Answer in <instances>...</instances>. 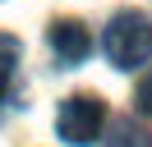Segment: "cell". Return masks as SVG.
Returning a JSON list of instances; mask_svg holds the SVG:
<instances>
[{
  "label": "cell",
  "instance_id": "6",
  "mask_svg": "<svg viewBox=\"0 0 152 147\" xmlns=\"http://www.w3.org/2000/svg\"><path fill=\"white\" fill-rule=\"evenodd\" d=\"M134 106H138L143 115H152V74L138 78V87H134Z\"/></svg>",
  "mask_w": 152,
  "mask_h": 147
},
{
  "label": "cell",
  "instance_id": "5",
  "mask_svg": "<svg viewBox=\"0 0 152 147\" xmlns=\"http://www.w3.org/2000/svg\"><path fill=\"white\" fill-rule=\"evenodd\" d=\"M106 147H152V133L138 129L134 119H120V124L111 129V138H106Z\"/></svg>",
  "mask_w": 152,
  "mask_h": 147
},
{
  "label": "cell",
  "instance_id": "4",
  "mask_svg": "<svg viewBox=\"0 0 152 147\" xmlns=\"http://www.w3.org/2000/svg\"><path fill=\"white\" fill-rule=\"evenodd\" d=\"M23 60V41L10 32H0V106L10 101V83H14V69Z\"/></svg>",
  "mask_w": 152,
  "mask_h": 147
},
{
  "label": "cell",
  "instance_id": "1",
  "mask_svg": "<svg viewBox=\"0 0 152 147\" xmlns=\"http://www.w3.org/2000/svg\"><path fill=\"white\" fill-rule=\"evenodd\" d=\"M102 51L115 69H138L152 60V18L138 9H120L102 32Z\"/></svg>",
  "mask_w": 152,
  "mask_h": 147
},
{
  "label": "cell",
  "instance_id": "3",
  "mask_svg": "<svg viewBox=\"0 0 152 147\" xmlns=\"http://www.w3.org/2000/svg\"><path fill=\"white\" fill-rule=\"evenodd\" d=\"M51 51L60 55V64H83L92 51V32L78 18H56L51 23Z\"/></svg>",
  "mask_w": 152,
  "mask_h": 147
},
{
  "label": "cell",
  "instance_id": "2",
  "mask_svg": "<svg viewBox=\"0 0 152 147\" xmlns=\"http://www.w3.org/2000/svg\"><path fill=\"white\" fill-rule=\"evenodd\" d=\"M102 119H106L102 97L74 92V97H65L60 110H56V133L65 138V143H74V147H88V143H97V133H102Z\"/></svg>",
  "mask_w": 152,
  "mask_h": 147
}]
</instances>
